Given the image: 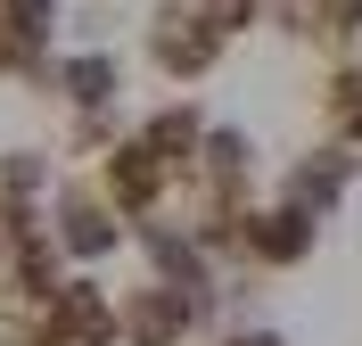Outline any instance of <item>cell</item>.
I'll use <instances>...</instances> for the list:
<instances>
[{
	"instance_id": "3",
	"label": "cell",
	"mask_w": 362,
	"mask_h": 346,
	"mask_svg": "<svg viewBox=\"0 0 362 346\" xmlns=\"http://www.w3.org/2000/svg\"><path fill=\"white\" fill-rule=\"evenodd\" d=\"M165 182H173V165H165L148 140H124V149L99 157V198H107L115 214H157Z\"/></svg>"
},
{
	"instance_id": "1",
	"label": "cell",
	"mask_w": 362,
	"mask_h": 346,
	"mask_svg": "<svg viewBox=\"0 0 362 346\" xmlns=\"http://www.w3.org/2000/svg\"><path fill=\"white\" fill-rule=\"evenodd\" d=\"M198 313H206V305L181 297V289H165V280H140V289L115 297V330H124V346H181Z\"/></svg>"
},
{
	"instance_id": "4",
	"label": "cell",
	"mask_w": 362,
	"mask_h": 346,
	"mask_svg": "<svg viewBox=\"0 0 362 346\" xmlns=\"http://www.w3.org/2000/svg\"><path fill=\"white\" fill-rule=\"evenodd\" d=\"M148 50H157V67L173 74V83H198V74L223 58V33L198 17V8H165L157 33H148Z\"/></svg>"
},
{
	"instance_id": "6",
	"label": "cell",
	"mask_w": 362,
	"mask_h": 346,
	"mask_svg": "<svg viewBox=\"0 0 362 346\" xmlns=\"http://www.w3.org/2000/svg\"><path fill=\"white\" fill-rule=\"evenodd\" d=\"M313 231H321V214H305V207H264V214H247V239L239 248L255 255V264H305L313 255Z\"/></svg>"
},
{
	"instance_id": "8",
	"label": "cell",
	"mask_w": 362,
	"mask_h": 346,
	"mask_svg": "<svg viewBox=\"0 0 362 346\" xmlns=\"http://www.w3.org/2000/svg\"><path fill=\"white\" fill-rule=\"evenodd\" d=\"M49 83H58V91H66V99H74L83 115H99V108H107L115 91H124V74H115V58H107V50H83V58H58V67H49Z\"/></svg>"
},
{
	"instance_id": "5",
	"label": "cell",
	"mask_w": 362,
	"mask_h": 346,
	"mask_svg": "<svg viewBox=\"0 0 362 346\" xmlns=\"http://www.w3.org/2000/svg\"><path fill=\"white\" fill-rule=\"evenodd\" d=\"M42 322L58 330L66 346H115L124 338V330H115V297L99 289V280H66V289L42 305Z\"/></svg>"
},
{
	"instance_id": "10",
	"label": "cell",
	"mask_w": 362,
	"mask_h": 346,
	"mask_svg": "<svg viewBox=\"0 0 362 346\" xmlns=\"http://www.w3.org/2000/svg\"><path fill=\"white\" fill-rule=\"evenodd\" d=\"M223 346H288V338H280V330H230Z\"/></svg>"
},
{
	"instance_id": "2",
	"label": "cell",
	"mask_w": 362,
	"mask_h": 346,
	"mask_svg": "<svg viewBox=\"0 0 362 346\" xmlns=\"http://www.w3.org/2000/svg\"><path fill=\"white\" fill-rule=\"evenodd\" d=\"M49 239L90 264V255H107L115 239H124V214L99 198V182H66L58 198H49Z\"/></svg>"
},
{
	"instance_id": "9",
	"label": "cell",
	"mask_w": 362,
	"mask_h": 346,
	"mask_svg": "<svg viewBox=\"0 0 362 346\" xmlns=\"http://www.w3.org/2000/svg\"><path fill=\"white\" fill-rule=\"evenodd\" d=\"M0 17L17 25V33H33V42H49V25H58V0H0Z\"/></svg>"
},
{
	"instance_id": "7",
	"label": "cell",
	"mask_w": 362,
	"mask_h": 346,
	"mask_svg": "<svg viewBox=\"0 0 362 346\" xmlns=\"http://www.w3.org/2000/svg\"><path fill=\"white\" fill-rule=\"evenodd\" d=\"M346 182H354V157H346V149H313V157H305V165L288 173V207H305V214H329Z\"/></svg>"
}]
</instances>
